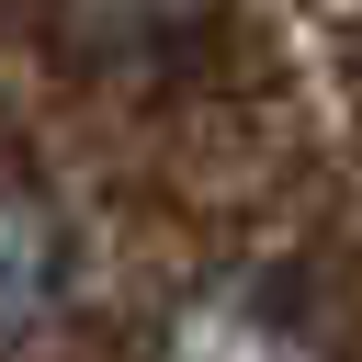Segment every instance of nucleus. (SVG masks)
I'll return each instance as SVG.
<instances>
[{
	"label": "nucleus",
	"instance_id": "obj_1",
	"mask_svg": "<svg viewBox=\"0 0 362 362\" xmlns=\"http://www.w3.org/2000/svg\"><path fill=\"white\" fill-rule=\"evenodd\" d=\"M57 283H68V249H57L45 204L0 192V339H23V328L57 305Z\"/></svg>",
	"mask_w": 362,
	"mask_h": 362
},
{
	"label": "nucleus",
	"instance_id": "obj_2",
	"mask_svg": "<svg viewBox=\"0 0 362 362\" xmlns=\"http://www.w3.org/2000/svg\"><path fill=\"white\" fill-rule=\"evenodd\" d=\"M170 362H294V351H283V328H272L249 294H215V305H192V317H181Z\"/></svg>",
	"mask_w": 362,
	"mask_h": 362
}]
</instances>
